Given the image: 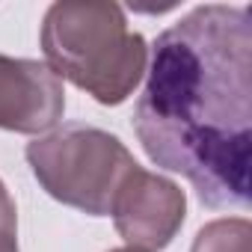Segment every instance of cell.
<instances>
[{
	"label": "cell",
	"instance_id": "6da1fadb",
	"mask_svg": "<svg viewBox=\"0 0 252 252\" xmlns=\"http://www.w3.org/2000/svg\"><path fill=\"white\" fill-rule=\"evenodd\" d=\"M134 131L152 163L184 175L205 205H249L252 15L246 6H196L158 36Z\"/></svg>",
	"mask_w": 252,
	"mask_h": 252
},
{
	"label": "cell",
	"instance_id": "7a4b0ae2",
	"mask_svg": "<svg viewBox=\"0 0 252 252\" xmlns=\"http://www.w3.org/2000/svg\"><path fill=\"white\" fill-rule=\"evenodd\" d=\"M42 51L60 80H71L107 107L128 101L149 63L146 39L128 30L122 6L101 0L54 3L42 21Z\"/></svg>",
	"mask_w": 252,
	"mask_h": 252
},
{
	"label": "cell",
	"instance_id": "3957f363",
	"mask_svg": "<svg viewBox=\"0 0 252 252\" xmlns=\"http://www.w3.org/2000/svg\"><path fill=\"white\" fill-rule=\"evenodd\" d=\"M27 163L48 196L89 217H110L122 184L140 166L119 137L89 125H63L33 140Z\"/></svg>",
	"mask_w": 252,
	"mask_h": 252
},
{
	"label": "cell",
	"instance_id": "277c9868",
	"mask_svg": "<svg viewBox=\"0 0 252 252\" xmlns=\"http://www.w3.org/2000/svg\"><path fill=\"white\" fill-rule=\"evenodd\" d=\"M184 214H187L184 190L175 181L149 172L143 166H137L128 175L110 211L119 237L128 246L146 252L169 246L184 222Z\"/></svg>",
	"mask_w": 252,
	"mask_h": 252
},
{
	"label": "cell",
	"instance_id": "5b68a950",
	"mask_svg": "<svg viewBox=\"0 0 252 252\" xmlns=\"http://www.w3.org/2000/svg\"><path fill=\"white\" fill-rule=\"evenodd\" d=\"M63 80L39 60L0 54V128L15 134H45L63 119Z\"/></svg>",
	"mask_w": 252,
	"mask_h": 252
},
{
	"label": "cell",
	"instance_id": "8992f818",
	"mask_svg": "<svg viewBox=\"0 0 252 252\" xmlns=\"http://www.w3.org/2000/svg\"><path fill=\"white\" fill-rule=\"evenodd\" d=\"M190 252H252V225L243 217L214 220L196 234Z\"/></svg>",
	"mask_w": 252,
	"mask_h": 252
},
{
	"label": "cell",
	"instance_id": "52a82bcc",
	"mask_svg": "<svg viewBox=\"0 0 252 252\" xmlns=\"http://www.w3.org/2000/svg\"><path fill=\"white\" fill-rule=\"evenodd\" d=\"M0 252H18V217H15V202L0 181Z\"/></svg>",
	"mask_w": 252,
	"mask_h": 252
},
{
	"label": "cell",
	"instance_id": "ba28073f",
	"mask_svg": "<svg viewBox=\"0 0 252 252\" xmlns=\"http://www.w3.org/2000/svg\"><path fill=\"white\" fill-rule=\"evenodd\" d=\"M110 252H146V249H134V246H122V249H110Z\"/></svg>",
	"mask_w": 252,
	"mask_h": 252
}]
</instances>
